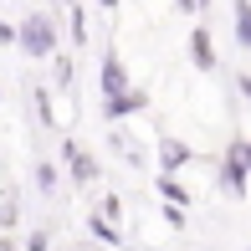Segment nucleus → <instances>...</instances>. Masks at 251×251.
<instances>
[{
    "mask_svg": "<svg viewBox=\"0 0 251 251\" xmlns=\"http://www.w3.org/2000/svg\"><path fill=\"white\" fill-rule=\"evenodd\" d=\"M221 190H226V195H236V200L251 190V164H246V139H241V133L226 144V159H221Z\"/></svg>",
    "mask_w": 251,
    "mask_h": 251,
    "instance_id": "obj_1",
    "label": "nucleus"
},
{
    "mask_svg": "<svg viewBox=\"0 0 251 251\" xmlns=\"http://www.w3.org/2000/svg\"><path fill=\"white\" fill-rule=\"evenodd\" d=\"M21 51L26 56H56V26L47 10H31L21 21Z\"/></svg>",
    "mask_w": 251,
    "mask_h": 251,
    "instance_id": "obj_2",
    "label": "nucleus"
},
{
    "mask_svg": "<svg viewBox=\"0 0 251 251\" xmlns=\"http://www.w3.org/2000/svg\"><path fill=\"white\" fill-rule=\"evenodd\" d=\"M98 82H102V98H118V93H128V87H133V82H128V67H123V56L113 51V47L102 51V67H98Z\"/></svg>",
    "mask_w": 251,
    "mask_h": 251,
    "instance_id": "obj_3",
    "label": "nucleus"
},
{
    "mask_svg": "<svg viewBox=\"0 0 251 251\" xmlns=\"http://www.w3.org/2000/svg\"><path fill=\"white\" fill-rule=\"evenodd\" d=\"M62 159H67V175H72V185H93V179H98V159L87 154L77 139L62 144Z\"/></svg>",
    "mask_w": 251,
    "mask_h": 251,
    "instance_id": "obj_4",
    "label": "nucleus"
},
{
    "mask_svg": "<svg viewBox=\"0 0 251 251\" xmlns=\"http://www.w3.org/2000/svg\"><path fill=\"white\" fill-rule=\"evenodd\" d=\"M190 159H195V149H190L185 139H175V133H164V139H159V175H179Z\"/></svg>",
    "mask_w": 251,
    "mask_h": 251,
    "instance_id": "obj_5",
    "label": "nucleus"
},
{
    "mask_svg": "<svg viewBox=\"0 0 251 251\" xmlns=\"http://www.w3.org/2000/svg\"><path fill=\"white\" fill-rule=\"evenodd\" d=\"M144 108H149V93H144V87H128V93H118V98H102V118L108 123L128 118V113H144Z\"/></svg>",
    "mask_w": 251,
    "mask_h": 251,
    "instance_id": "obj_6",
    "label": "nucleus"
},
{
    "mask_svg": "<svg viewBox=\"0 0 251 251\" xmlns=\"http://www.w3.org/2000/svg\"><path fill=\"white\" fill-rule=\"evenodd\" d=\"M190 62H195V72H215V41H210V26H195V31H190Z\"/></svg>",
    "mask_w": 251,
    "mask_h": 251,
    "instance_id": "obj_7",
    "label": "nucleus"
},
{
    "mask_svg": "<svg viewBox=\"0 0 251 251\" xmlns=\"http://www.w3.org/2000/svg\"><path fill=\"white\" fill-rule=\"evenodd\" d=\"M231 26H236V47L251 51V0H231Z\"/></svg>",
    "mask_w": 251,
    "mask_h": 251,
    "instance_id": "obj_8",
    "label": "nucleus"
},
{
    "mask_svg": "<svg viewBox=\"0 0 251 251\" xmlns=\"http://www.w3.org/2000/svg\"><path fill=\"white\" fill-rule=\"evenodd\" d=\"M154 185H159V195H164V205H179V210H190V190L179 185L175 175H154Z\"/></svg>",
    "mask_w": 251,
    "mask_h": 251,
    "instance_id": "obj_9",
    "label": "nucleus"
},
{
    "mask_svg": "<svg viewBox=\"0 0 251 251\" xmlns=\"http://www.w3.org/2000/svg\"><path fill=\"white\" fill-rule=\"evenodd\" d=\"M87 231H93V236H98V241H108V246H123V236H118V226H113V221H108V215H98V210H93V215H87Z\"/></svg>",
    "mask_w": 251,
    "mask_h": 251,
    "instance_id": "obj_10",
    "label": "nucleus"
},
{
    "mask_svg": "<svg viewBox=\"0 0 251 251\" xmlns=\"http://www.w3.org/2000/svg\"><path fill=\"white\" fill-rule=\"evenodd\" d=\"M36 185L47 190V195H51V190H56V169H51V164H36Z\"/></svg>",
    "mask_w": 251,
    "mask_h": 251,
    "instance_id": "obj_11",
    "label": "nucleus"
},
{
    "mask_svg": "<svg viewBox=\"0 0 251 251\" xmlns=\"http://www.w3.org/2000/svg\"><path fill=\"white\" fill-rule=\"evenodd\" d=\"M98 215H108V221H118V215H123V205H118V195H108V200H102V205H98Z\"/></svg>",
    "mask_w": 251,
    "mask_h": 251,
    "instance_id": "obj_12",
    "label": "nucleus"
},
{
    "mask_svg": "<svg viewBox=\"0 0 251 251\" xmlns=\"http://www.w3.org/2000/svg\"><path fill=\"white\" fill-rule=\"evenodd\" d=\"M56 82L72 87V62H67V56H56Z\"/></svg>",
    "mask_w": 251,
    "mask_h": 251,
    "instance_id": "obj_13",
    "label": "nucleus"
},
{
    "mask_svg": "<svg viewBox=\"0 0 251 251\" xmlns=\"http://www.w3.org/2000/svg\"><path fill=\"white\" fill-rule=\"evenodd\" d=\"M164 221L175 226V231H185V210H179V205H164Z\"/></svg>",
    "mask_w": 251,
    "mask_h": 251,
    "instance_id": "obj_14",
    "label": "nucleus"
},
{
    "mask_svg": "<svg viewBox=\"0 0 251 251\" xmlns=\"http://www.w3.org/2000/svg\"><path fill=\"white\" fill-rule=\"evenodd\" d=\"M10 41H21V26H10V21H0V47H10Z\"/></svg>",
    "mask_w": 251,
    "mask_h": 251,
    "instance_id": "obj_15",
    "label": "nucleus"
},
{
    "mask_svg": "<svg viewBox=\"0 0 251 251\" xmlns=\"http://www.w3.org/2000/svg\"><path fill=\"white\" fill-rule=\"evenodd\" d=\"M26 251H47V231H31L26 236Z\"/></svg>",
    "mask_w": 251,
    "mask_h": 251,
    "instance_id": "obj_16",
    "label": "nucleus"
},
{
    "mask_svg": "<svg viewBox=\"0 0 251 251\" xmlns=\"http://www.w3.org/2000/svg\"><path fill=\"white\" fill-rule=\"evenodd\" d=\"M236 87H241V98L251 102V72H241V77H236Z\"/></svg>",
    "mask_w": 251,
    "mask_h": 251,
    "instance_id": "obj_17",
    "label": "nucleus"
},
{
    "mask_svg": "<svg viewBox=\"0 0 251 251\" xmlns=\"http://www.w3.org/2000/svg\"><path fill=\"white\" fill-rule=\"evenodd\" d=\"M175 10H185V16H190V10H200V0H175Z\"/></svg>",
    "mask_w": 251,
    "mask_h": 251,
    "instance_id": "obj_18",
    "label": "nucleus"
},
{
    "mask_svg": "<svg viewBox=\"0 0 251 251\" xmlns=\"http://www.w3.org/2000/svg\"><path fill=\"white\" fill-rule=\"evenodd\" d=\"M98 5H102V10H113V5H118V0H98Z\"/></svg>",
    "mask_w": 251,
    "mask_h": 251,
    "instance_id": "obj_19",
    "label": "nucleus"
},
{
    "mask_svg": "<svg viewBox=\"0 0 251 251\" xmlns=\"http://www.w3.org/2000/svg\"><path fill=\"white\" fill-rule=\"evenodd\" d=\"M246 164H251V139H246Z\"/></svg>",
    "mask_w": 251,
    "mask_h": 251,
    "instance_id": "obj_20",
    "label": "nucleus"
},
{
    "mask_svg": "<svg viewBox=\"0 0 251 251\" xmlns=\"http://www.w3.org/2000/svg\"><path fill=\"white\" fill-rule=\"evenodd\" d=\"M205 5H215V0H200V10H205Z\"/></svg>",
    "mask_w": 251,
    "mask_h": 251,
    "instance_id": "obj_21",
    "label": "nucleus"
}]
</instances>
